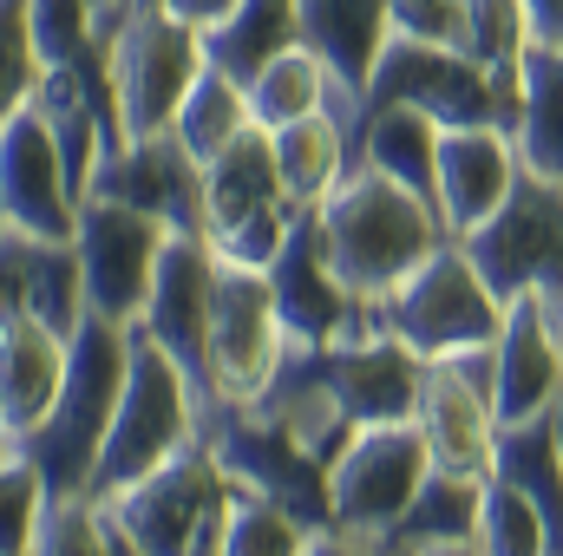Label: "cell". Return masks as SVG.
Listing matches in <instances>:
<instances>
[{
	"instance_id": "1",
	"label": "cell",
	"mask_w": 563,
	"mask_h": 556,
	"mask_svg": "<svg viewBox=\"0 0 563 556\" xmlns=\"http://www.w3.org/2000/svg\"><path fill=\"white\" fill-rule=\"evenodd\" d=\"M125 367H132V321L86 308L66 341V380H59L53 407L13 445L46 478V498H73L92 485V465L106 452V432H112L119 393H125Z\"/></svg>"
},
{
	"instance_id": "2",
	"label": "cell",
	"mask_w": 563,
	"mask_h": 556,
	"mask_svg": "<svg viewBox=\"0 0 563 556\" xmlns=\"http://www.w3.org/2000/svg\"><path fill=\"white\" fill-rule=\"evenodd\" d=\"M314 216H321L334 269L361 301H380L413 263H426L445 243L439 210L426 197H413L407 184H394L387 170H374V164H354Z\"/></svg>"
},
{
	"instance_id": "3",
	"label": "cell",
	"mask_w": 563,
	"mask_h": 556,
	"mask_svg": "<svg viewBox=\"0 0 563 556\" xmlns=\"http://www.w3.org/2000/svg\"><path fill=\"white\" fill-rule=\"evenodd\" d=\"M197 425H203V407H197L190 380L170 367V354L132 321L125 393H119V413H112V432H106V452H99V465H92L86 498H112V491H125L132 478L157 471L164 458H177L184 445H197Z\"/></svg>"
},
{
	"instance_id": "4",
	"label": "cell",
	"mask_w": 563,
	"mask_h": 556,
	"mask_svg": "<svg viewBox=\"0 0 563 556\" xmlns=\"http://www.w3.org/2000/svg\"><path fill=\"white\" fill-rule=\"evenodd\" d=\"M374 314L420 360H445L459 347H485L505 327V301L492 294V281L472 269V256H465L459 236H445L426 263H413L407 276L374 301Z\"/></svg>"
},
{
	"instance_id": "5",
	"label": "cell",
	"mask_w": 563,
	"mask_h": 556,
	"mask_svg": "<svg viewBox=\"0 0 563 556\" xmlns=\"http://www.w3.org/2000/svg\"><path fill=\"white\" fill-rule=\"evenodd\" d=\"M106 66H112V92H119V119L125 144L170 132L184 92L197 86L203 59V26L177 20L164 0H139L112 33H106Z\"/></svg>"
},
{
	"instance_id": "6",
	"label": "cell",
	"mask_w": 563,
	"mask_h": 556,
	"mask_svg": "<svg viewBox=\"0 0 563 556\" xmlns=\"http://www.w3.org/2000/svg\"><path fill=\"white\" fill-rule=\"evenodd\" d=\"M197 438L217 458V471H223L230 491L269 498L288 518H301L308 531H328V465L308 445H295L269 413L236 407V400H217V407H203Z\"/></svg>"
},
{
	"instance_id": "7",
	"label": "cell",
	"mask_w": 563,
	"mask_h": 556,
	"mask_svg": "<svg viewBox=\"0 0 563 556\" xmlns=\"http://www.w3.org/2000/svg\"><path fill=\"white\" fill-rule=\"evenodd\" d=\"M426 471H432V452H426L420 419L361 425L328 465V524L347 531V537L380 544L407 518V504L420 498Z\"/></svg>"
},
{
	"instance_id": "8",
	"label": "cell",
	"mask_w": 563,
	"mask_h": 556,
	"mask_svg": "<svg viewBox=\"0 0 563 556\" xmlns=\"http://www.w3.org/2000/svg\"><path fill=\"white\" fill-rule=\"evenodd\" d=\"M301 210L282 197L276 157H269V132H243L230 151H217L203 164V243L223 256V263H250V269H269V256L282 249L288 223Z\"/></svg>"
},
{
	"instance_id": "9",
	"label": "cell",
	"mask_w": 563,
	"mask_h": 556,
	"mask_svg": "<svg viewBox=\"0 0 563 556\" xmlns=\"http://www.w3.org/2000/svg\"><path fill=\"white\" fill-rule=\"evenodd\" d=\"M92 504L106 511V524H112L139 556H190L197 537H203V524L230 504V485H223L217 458H210L203 438H197V445H184L177 458H164L157 471H144L125 491L92 498Z\"/></svg>"
},
{
	"instance_id": "10",
	"label": "cell",
	"mask_w": 563,
	"mask_h": 556,
	"mask_svg": "<svg viewBox=\"0 0 563 556\" xmlns=\"http://www.w3.org/2000/svg\"><path fill=\"white\" fill-rule=\"evenodd\" d=\"M472 269L492 281L498 301H518V294H558L563 288V184L551 177H518V190L478 223L459 236Z\"/></svg>"
},
{
	"instance_id": "11",
	"label": "cell",
	"mask_w": 563,
	"mask_h": 556,
	"mask_svg": "<svg viewBox=\"0 0 563 556\" xmlns=\"http://www.w3.org/2000/svg\"><path fill=\"white\" fill-rule=\"evenodd\" d=\"M367 105H413L432 125H505L511 112V86H498L478 59H465L459 46H426V40H387L380 66L361 92Z\"/></svg>"
},
{
	"instance_id": "12",
	"label": "cell",
	"mask_w": 563,
	"mask_h": 556,
	"mask_svg": "<svg viewBox=\"0 0 563 556\" xmlns=\"http://www.w3.org/2000/svg\"><path fill=\"white\" fill-rule=\"evenodd\" d=\"M282 360H288V327L276 314L269 276L250 269V263H223L217 256V288H210V393L250 407V400H263V387L276 380Z\"/></svg>"
},
{
	"instance_id": "13",
	"label": "cell",
	"mask_w": 563,
	"mask_h": 556,
	"mask_svg": "<svg viewBox=\"0 0 563 556\" xmlns=\"http://www.w3.org/2000/svg\"><path fill=\"white\" fill-rule=\"evenodd\" d=\"M269 294H276V314L288 327V347H328V341H354V334H374L380 314L374 301H361L334 256H328V236H321V216L301 210L282 236V249L269 256Z\"/></svg>"
},
{
	"instance_id": "14",
	"label": "cell",
	"mask_w": 563,
	"mask_h": 556,
	"mask_svg": "<svg viewBox=\"0 0 563 556\" xmlns=\"http://www.w3.org/2000/svg\"><path fill=\"white\" fill-rule=\"evenodd\" d=\"M426 452L439 471H465V478H492V445H498V354L485 347H459L445 360H426L420 407Z\"/></svg>"
},
{
	"instance_id": "15",
	"label": "cell",
	"mask_w": 563,
	"mask_h": 556,
	"mask_svg": "<svg viewBox=\"0 0 563 556\" xmlns=\"http://www.w3.org/2000/svg\"><path fill=\"white\" fill-rule=\"evenodd\" d=\"M210 288H217V249L203 230H170L157 249V276L139 308V327L170 354V367L190 380L197 407H210Z\"/></svg>"
},
{
	"instance_id": "16",
	"label": "cell",
	"mask_w": 563,
	"mask_h": 556,
	"mask_svg": "<svg viewBox=\"0 0 563 556\" xmlns=\"http://www.w3.org/2000/svg\"><path fill=\"white\" fill-rule=\"evenodd\" d=\"M164 223L144 216L132 203H106L86 197L79 203V230H73V256H79V288L92 314L112 321H139L151 276H157V249H164Z\"/></svg>"
},
{
	"instance_id": "17",
	"label": "cell",
	"mask_w": 563,
	"mask_h": 556,
	"mask_svg": "<svg viewBox=\"0 0 563 556\" xmlns=\"http://www.w3.org/2000/svg\"><path fill=\"white\" fill-rule=\"evenodd\" d=\"M314 380L341 400V413L354 425H380V419H413L420 407V380H426V360L394 341L387 327L374 334H354V341H328V347H301Z\"/></svg>"
},
{
	"instance_id": "18",
	"label": "cell",
	"mask_w": 563,
	"mask_h": 556,
	"mask_svg": "<svg viewBox=\"0 0 563 556\" xmlns=\"http://www.w3.org/2000/svg\"><path fill=\"white\" fill-rule=\"evenodd\" d=\"M0 216H7V230L40 236V243H73V230H79V197L66 184L59 144L33 105L0 125Z\"/></svg>"
},
{
	"instance_id": "19",
	"label": "cell",
	"mask_w": 563,
	"mask_h": 556,
	"mask_svg": "<svg viewBox=\"0 0 563 556\" xmlns=\"http://www.w3.org/2000/svg\"><path fill=\"white\" fill-rule=\"evenodd\" d=\"M86 197H106V203H132L144 216H157L164 230H197L203 216V164L170 138H132L125 151H106L92 164V184ZM79 197V203H86Z\"/></svg>"
},
{
	"instance_id": "20",
	"label": "cell",
	"mask_w": 563,
	"mask_h": 556,
	"mask_svg": "<svg viewBox=\"0 0 563 556\" xmlns=\"http://www.w3.org/2000/svg\"><path fill=\"white\" fill-rule=\"evenodd\" d=\"M525 164L505 125H439V223L445 236L478 230L511 190Z\"/></svg>"
},
{
	"instance_id": "21",
	"label": "cell",
	"mask_w": 563,
	"mask_h": 556,
	"mask_svg": "<svg viewBox=\"0 0 563 556\" xmlns=\"http://www.w3.org/2000/svg\"><path fill=\"white\" fill-rule=\"evenodd\" d=\"M492 354H498V425L551 413L563 400V354H558V327H551L544 294L505 301V327H498Z\"/></svg>"
},
{
	"instance_id": "22",
	"label": "cell",
	"mask_w": 563,
	"mask_h": 556,
	"mask_svg": "<svg viewBox=\"0 0 563 556\" xmlns=\"http://www.w3.org/2000/svg\"><path fill=\"white\" fill-rule=\"evenodd\" d=\"M20 314H40L59 334L79 327L86 288H79L73 243H40V236H20V230H0V327L20 321Z\"/></svg>"
},
{
	"instance_id": "23",
	"label": "cell",
	"mask_w": 563,
	"mask_h": 556,
	"mask_svg": "<svg viewBox=\"0 0 563 556\" xmlns=\"http://www.w3.org/2000/svg\"><path fill=\"white\" fill-rule=\"evenodd\" d=\"M66 341L53 321L40 314H20L0 327V432H7V452L46 419L59 380H66Z\"/></svg>"
},
{
	"instance_id": "24",
	"label": "cell",
	"mask_w": 563,
	"mask_h": 556,
	"mask_svg": "<svg viewBox=\"0 0 563 556\" xmlns=\"http://www.w3.org/2000/svg\"><path fill=\"white\" fill-rule=\"evenodd\" d=\"M295 26H301V46L361 105V92H367V79L380 66V46L394 40L387 0H295Z\"/></svg>"
},
{
	"instance_id": "25",
	"label": "cell",
	"mask_w": 563,
	"mask_h": 556,
	"mask_svg": "<svg viewBox=\"0 0 563 556\" xmlns=\"http://www.w3.org/2000/svg\"><path fill=\"white\" fill-rule=\"evenodd\" d=\"M505 132L518 144V164L531 177L563 184V46H525L518 73H511V112Z\"/></svg>"
},
{
	"instance_id": "26",
	"label": "cell",
	"mask_w": 563,
	"mask_h": 556,
	"mask_svg": "<svg viewBox=\"0 0 563 556\" xmlns=\"http://www.w3.org/2000/svg\"><path fill=\"white\" fill-rule=\"evenodd\" d=\"M492 478H505L511 491H525V498L538 504V518L551 524V544H558V556H563V413L558 407L498 425Z\"/></svg>"
},
{
	"instance_id": "27",
	"label": "cell",
	"mask_w": 563,
	"mask_h": 556,
	"mask_svg": "<svg viewBox=\"0 0 563 556\" xmlns=\"http://www.w3.org/2000/svg\"><path fill=\"white\" fill-rule=\"evenodd\" d=\"M250 119H256V132H282V125H295V119H314V112H334L347 132L361 125V105L334 86V73L308 53V46H288L276 53L250 86Z\"/></svg>"
},
{
	"instance_id": "28",
	"label": "cell",
	"mask_w": 563,
	"mask_h": 556,
	"mask_svg": "<svg viewBox=\"0 0 563 556\" xmlns=\"http://www.w3.org/2000/svg\"><path fill=\"white\" fill-rule=\"evenodd\" d=\"M269 157H276L282 197L295 210H321L334 197V184L354 170V132L334 112H314V119H295V125L269 132Z\"/></svg>"
},
{
	"instance_id": "29",
	"label": "cell",
	"mask_w": 563,
	"mask_h": 556,
	"mask_svg": "<svg viewBox=\"0 0 563 556\" xmlns=\"http://www.w3.org/2000/svg\"><path fill=\"white\" fill-rule=\"evenodd\" d=\"M354 164L387 170L394 184H407L439 210V125L413 105H367L354 125Z\"/></svg>"
},
{
	"instance_id": "30",
	"label": "cell",
	"mask_w": 563,
	"mask_h": 556,
	"mask_svg": "<svg viewBox=\"0 0 563 556\" xmlns=\"http://www.w3.org/2000/svg\"><path fill=\"white\" fill-rule=\"evenodd\" d=\"M301 46L295 26V0H236L217 26H203V59L217 73H230L236 86H250L276 53Z\"/></svg>"
},
{
	"instance_id": "31",
	"label": "cell",
	"mask_w": 563,
	"mask_h": 556,
	"mask_svg": "<svg viewBox=\"0 0 563 556\" xmlns=\"http://www.w3.org/2000/svg\"><path fill=\"white\" fill-rule=\"evenodd\" d=\"M478 498H485V478H465V471H426L420 498L407 504V518L380 537L387 556H413L432 544H472L478 537Z\"/></svg>"
},
{
	"instance_id": "32",
	"label": "cell",
	"mask_w": 563,
	"mask_h": 556,
	"mask_svg": "<svg viewBox=\"0 0 563 556\" xmlns=\"http://www.w3.org/2000/svg\"><path fill=\"white\" fill-rule=\"evenodd\" d=\"M243 132H256V119H250V92H243L230 73L203 66V73H197V86L184 92L177 119H170V138L184 144L197 164H210L217 151H230Z\"/></svg>"
},
{
	"instance_id": "33",
	"label": "cell",
	"mask_w": 563,
	"mask_h": 556,
	"mask_svg": "<svg viewBox=\"0 0 563 556\" xmlns=\"http://www.w3.org/2000/svg\"><path fill=\"white\" fill-rule=\"evenodd\" d=\"M525 46H531V7L525 0H459V53L478 59L498 86H511Z\"/></svg>"
},
{
	"instance_id": "34",
	"label": "cell",
	"mask_w": 563,
	"mask_h": 556,
	"mask_svg": "<svg viewBox=\"0 0 563 556\" xmlns=\"http://www.w3.org/2000/svg\"><path fill=\"white\" fill-rule=\"evenodd\" d=\"M478 556H558L551 544V524L538 518V504L525 491H511L505 478H485V498H478Z\"/></svg>"
},
{
	"instance_id": "35",
	"label": "cell",
	"mask_w": 563,
	"mask_h": 556,
	"mask_svg": "<svg viewBox=\"0 0 563 556\" xmlns=\"http://www.w3.org/2000/svg\"><path fill=\"white\" fill-rule=\"evenodd\" d=\"M308 524L288 518L269 498H243L230 491V511H223V556H301L308 551Z\"/></svg>"
},
{
	"instance_id": "36",
	"label": "cell",
	"mask_w": 563,
	"mask_h": 556,
	"mask_svg": "<svg viewBox=\"0 0 563 556\" xmlns=\"http://www.w3.org/2000/svg\"><path fill=\"white\" fill-rule=\"evenodd\" d=\"M26 556H112V524H106V511H99L86 491L46 498Z\"/></svg>"
},
{
	"instance_id": "37",
	"label": "cell",
	"mask_w": 563,
	"mask_h": 556,
	"mask_svg": "<svg viewBox=\"0 0 563 556\" xmlns=\"http://www.w3.org/2000/svg\"><path fill=\"white\" fill-rule=\"evenodd\" d=\"M40 73H46V59H40V46H33L26 0H0V125L33 105Z\"/></svg>"
},
{
	"instance_id": "38",
	"label": "cell",
	"mask_w": 563,
	"mask_h": 556,
	"mask_svg": "<svg viewBox=\"0 0 563 556\" xmlns=\"http://www.w3.org/2000/svg\"><path fill=\"white\" fill-rule=\"evenodd\" d=\"M40 511H46V478L20 452H0V556H26Z\"/></svg>"
},
{
	"instance_id": "39",
	"label": "cell",
	"mask_w": 563,
	"mask_h": 556,
	"mask_svg": "<svg viewBox=\"0 0 563 556\" xmlns=\"http://www.w3.org/2000/svg\"><path fill=\"white\" fill-rule=\"evenodd\" d=\"M26 20H33V46H40L46 66H66L99 40L92 33V0H26Z\"/></svg>"
},
{
	"instance_id": "40",
	"label": "cell",
	"mask_w": 563,
	"mask_h": 556,
	"mask_svg": "<svg viewBox=\"0 0 563 556\" xmlns=\"http://www.w3.org/2000/svg\"><path fill=\"white\" fill-rule=\"evenodd\" d=\"M394 40H426V46H459V0H387Z\"/></svg>"
},
{
	"instance_id": "41",
	"label": "cell",
	"mask_w": 563,
	"mask_h": 556,
	"mask_svg": "<svg viewBox=\"0 0 563 556\" xmlns=\"http://www.w3.org/2000/svg\"><path fill=\"white\" fill-rule=\"evenodd\" d=\"M301 556H380V544L347 537V531H334V524H328V531H314V537H308V551H301Z\"/></svg>"
},
{
	"instance_id": "42",
	"label": "cell",
	"mask_w": 563,
	"mask_h": 556,
	"mask_svg": "<svg viewBox=\"0 0 563 556\" xmlns=\"http://www.w3.org/2000/svg\"><path fill=\"white\" fill-rule=\"evenodd\" d=\"M525 7H531V40L563 46V0H525Z\"/></svg>"
},
{
	"instance_id": "43",
	"label": "cell",
	"mask_w": 563,
	"mask_h": 556,
	"mask_svg": "<svg viewBox=\"0 0 563 556\" xmlns=\"http://www.w3.org/2000/svg\"><path fill=\"white\" fill-rule=\"evenodd\" d=\"M164 7H170L177 20H190V26H217V20H223L236 0H164Z\"/></svg>"
},
{
	"instance_id": "44",
	"label": "cell",
	"mask_w": 563,
	"mask_h": 556,
	"mask_svg": "<svg viewBox=\"0 0 563 556\" xmlns=\"http://www.w3.org/2000/svg\"><path fill=\"white\" fill-rule=\"evenodd\" d=\"M132 7H139V0H92V33L106 40V33H112V26H119Z\"/></svg>"
},
{
	"instance_id": "45",
	"label": "cell",
	"mask_w": 563,
	"mask_h": 556,
	"mask_svg": "<svg viewBox=\"0 0 563 556\" xmlns=\"http://www.w3.org/2000/svg\"><path fill=\"white\" fill-rule=\"evenodd\" d=\"M387 556V551H380ZM413 556H478V544H432V551H413Z\"/></svg>"
},
{
	"instance_id": "46",
	"label": "cell",
	"mask_w": 563,
	"mask_h": 556,
	"mask_svg": "<svg viewBox=\"0 0 563 556\" xmlns=\"http://www.w3.org/2000/svg\"><path fill=\"white\" fill-rule=\"evenodd\" d=\"M544 301H551V327H558V354H563V288L558 294H544Z\"/></svg>"
},
{
	"instance_id": "47",
	"label": "cell",
	"mask_w": 563,
	"mask_h": 556,
	"mask_svg": "<svg viewBox=\"0 0 563 556\" xmlns=\"http://www.w3.org/2000/svg\"><path fill=\"white\" fill-rule=\"evenodd\" d=\"M0 452H7V432H0Z\"/></svg>"
},
{
	"instance_id": "48",
	"label": "cell",
	"mask_w": 563,
	"mask_h": 556,
	"mask_svg": "<svg viewBox=\"0 0 563 556\" xmlns=\"http://www.w3.org/2000/svg\"><path fill=\"white\" fill-rule=\"evenodd\" d=\"M0 230H7V216H0Z\"/></svg>"
},
{
	"instance_id": "49",
	"label": "cell",
	"mask_w": 563,
	"mask_h": 556,
	"mask_svg": "<svg viewBox=\"0 0 563 556\" xmlns=\"http://www.w3.org/2000/svg\"><path fill=\"white\" fill-rule=\"evenodd\" d=\"M558 413H563V400H558Z\"/></svg>"
}]
</instances>
